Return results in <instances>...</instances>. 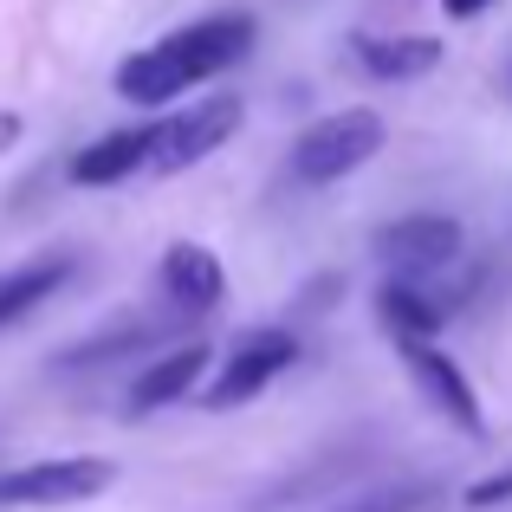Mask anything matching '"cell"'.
Listing matches in <instances>:
<instances>
[{"mask_svg": "<svg viewBox=\"0 0 512 512\" xmlns=\"http://www.w3.org/2000/svg\"><path fill=\"white\" fill-rule=\"evenodd\" d=\"M247 52H253L247 13H208V20H195V26L163 33L156 46L130 52L111 72V85H117V98H130V104H169V98H182V91L221 78L227 65H240Z\"/></svg>", "mask_w": 512, "mask_h": 512, "instance_id": "1", "label": "cell"}, {"mask_svg": "<svg viewBox=\"0 0 512 512\" xmlns=\"http://www.w3.org/2000/svg\"><path fill=\"white\" fill-rule=\"evenodd\" d=\"M247 124V104L234 98V91H208V98L182 104V111L156 117L150 124V156H143V169L150 175H182L195 163H208L214 150H227V137Z\"/></svg>", "mask_w": 512, "mask_h": 512, "instance_id": "2", "label": "cell"}, {"mask_svg": "<svg viewBox=\"0 0 512 512\" xmlns=\"http://www.w3.org/2000/svg\"><path fill=\"white\" fill-rule=\"evenodd\" d=\"M117 487V461L104 454H52V461L0 467V512H52V506H85Z\"/></svg>", "mask_w": 512, "mask_h": 512, "instance_id": "3", "label": "cell"}, {"mask_svg": "<svg viewBox=\"0 0 512 512\" xmlns=\"http://www.w3.org/2000/svg\"><path fill=\"white\" fill-rule=\"evenodd\" d=\"M376 150H383V117H376L370 104H344V111H331V117H318V124L299 130V143H292V175H299L305 188H331V182H344V175H357Z\"/></svg>", "mask_w": 512, "mask_h": 512, "instance_id": "4", "label": "cell"}, {"mask_svg": "<svg viewBox=\"0 0 512 512\" xmlns=\"http://www.w3.org/2000/svg\"><path fill=\"white\" fill-rule=\"evenodd\" d=\"M292 363H299V338H292L286 325H253V331H240L234 350L221 357V370H214V383H208V409L214 415L247 409V402L266 396V389H273Z\"/></svg>", "mask_w": 512, "mask_h": 512, "instance_id": "5", "label": "cell"}, {"mask_svg": "<svg viewBox=\"0 0 512 512\" xmlns=\"http://www.w3.org/2000/svg\"><path fill=\"white\" fill-rule=\"evenodd\" d=\"M461 247H467V234H461V221L454 214H396V221H383L370 234V253L389 266L396 279H428V273H441V266H454L461 260Z\"/></svg>", "mask_w": 512, "mask_h": 512, "instance_id": "6", "label": "cell"}, {"mask_svg": "<svg viewBox=\"0 0 512 512\" xmlns=\"http://www.w3.org/2000/svg\"><path fill=\"white\" fill-rule=\"evenodd\" d=\"M396 357H402V370L415 376L422 402L441 415V422L461 428V435H487V415H480V389L467 383V370H461V363H454L435 338H396Z\"/></svg>", "mask_w": 512, "mask_h": 512, "instance_id": "7", "label": "cell"}, {"mask_svg": "<svg viewBox=\"0 0 512 512\" xmlns=\"http://www.w3.org/2000/svg\"><path fill=\"white\" fill-rule=\"evenodd\" d=\"M156 279H163V299L182 318H201L227 299V273H221V260H214V247H201V240H175L163 253V273Z\"/></svg>", "mask_w": 512, "mask_h": 512, "instance_id": "8", "label": "cell"}, {"mask_svg": "<svg viewBox=\"0 0 512 512\" xmlns=\"http://www.w3.org/2000/svg\"><path fill=\"white\" fill-rule=\"evenodd\" d=\"M208 363H214L208 344H169L163 357H150L143 376L130 383V415H156V409H169V402L195 396V383H201Z\"/></svg>", "mask_w": 512, "mask_h": 512, "instance_id": "9", "label": "cell"}, {"mask_svg": "<svg viewBox=\"0 0 512 512\" xmlns=\"http://www.w3.org/2000/svg\"><path fill=\"white\" fill-rule=\"evenodd\" d=\"M350 52L383 85H409V78H428L441 65V39H428V33H357Z\"/></svg>", "mask_w": 512, "mask_h": 512, "instance_id": "10", "label": "cell"}, {"mask_svg": "<svg viewBox=\"0 0 512 512\" xmlns=\"http://www.w3.org/2000/svg\"><path fill=\"white\" fill-rule=\"evenodd\" d=\"M143 156H150V124L104 130L98 143L72 150V163H65V175H72L78 188H111V182H124V175H137V169H143Z\"/></svg>", "mask_w": 512, "mask_h": 512, "instance_id": "11", "label": "cell"}, {"mask_svg": "<svg viewBox=\"0 0 512 512\" xmlns=\"http://www.w3.org/2000/svg\"><path fill=\"white\" fill-rule=\"evenodd\" d=\"M65 279H72V253H39V260L0 266V331L20 325L33 305H46Z\"/></svg>", "mask_w": 512, "mask_h": 512, "instance_id": "12", "label": "cell"}, {"mask_svg": "<svg viewBox=\"0 0 512 512\" xmlns=\"http://www.w3.org/2000/svg\"><path fill=\"white\" fill-rule=\"evenodd\" d=\"M376 318L389 325V338H435V331L448 325V299H435L422 279L389 273L383 292H376Z\"/></svg>", "mask_w": 512, "mask_h": 512, "instance_id": "13", "label": "cell"}, {"mask_svg": "<svg viewBox=\"0 0 512 512\" xmlns=\"http://www.w3.org/2000/svg\"><path fill=\"white\" fill-rule=\"evenodd\" d=\"M156 338H163V325H124V331H111V338H91V344L65 350V357H59V370H85V363H111L117 350H150Z\"/></svg>", "mask_w": 512, "mask_h": 512, "instance_id": "14", "label": "cell"}, {"mask_svg": "<svg viewBox=\"0 0 512 512\" xmlns=\"http://www.w3.org/2000/svg\"><path fill=\"white\" fill-rule=\"evenodd\" d=\"M441 493L435 487H383V493H363V500H344L338 512H428Z\"/></svg>", "mask_w": 512, "mask_h": 512, "instance_id": "15", "label": "cell"}, {"mask_svg": "<svg viewBox=\"0 0 512 512\" xmlns=\"http://www.w3.org/2000/svg\"><path fill=\"white\" fill-rule=\"evenodd\" d=\"M461 506H467V512H493V506H512V467H500V474H487V480H474V487L461 493Z\"/></svg>", "mask_w": 512, "mask_h": 512, "instance_id": "16", "label": "cell"}, {"mask_svg": "<svg viewBox=\"0 0 512 512\" xmlns=\"http://www.w3.org/2000/svg\"><path fill=\"white\" fill-rule=\"evenodd\" d=\"M487 7H493V0H441V13H448V20H480Z\"/></svg>", "mask_w": 512, "mask_h": 512, "instance_id": "17", "label": "cell"}, {"mask_svg": "<svg viewBox=\"0 0 512 512\" xmlns=\"http://www.w3.org/2000/svg\"><path fill=\"white\" fill-rule=\"evenodd\" d=\"M13 130H20V124H13V117H0V143H13Z\"/></svg>", "mask_w": 512, "mask_h": 512, "instance_id": "18", "label": "cell"}]
</instances>
